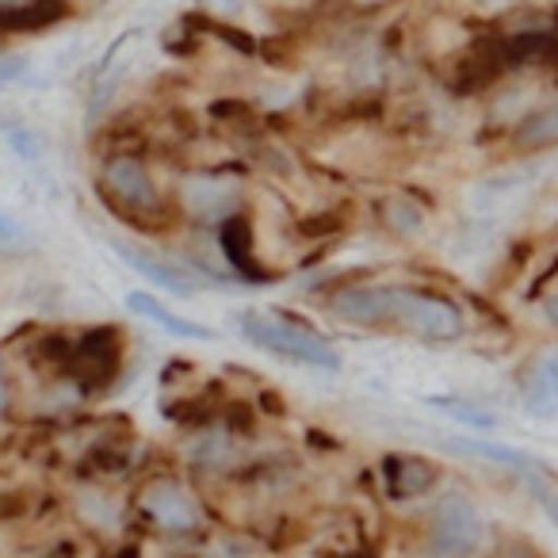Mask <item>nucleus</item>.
<instances>
[{
  "label": "nucleus",
  "instance_id": "nucleus-1",
  "mask_svg": "<svg viewBox=\"0 0 558 558\" xmlns=\"http://www.w3.org/2000/svg\"><path fill=\"white\" fill-rule=\"evenodd\" d=\"M333 311L352 326H395L436 344L463 333V311L451 299L417 288H344L333 295Z\"/></svg>",
  "mask_w": 558,
  "mask_h": 558
},
{
  "label": "nucleus",
  "instance_id": "nucleus-19",
  "mask_svg": "<svg viewBox=\"0 0 558 558\" xmlns=\"http://www.w3.org/2000/svg\"><path fill=\"white\" fill-rule=\"evenodd\" d=\"M12 402V387H9V367H4V360H0V413L9 410Z\"/></svg>",
  "mask_w": 558,
  "mask_h": 558
},
{
  "label": "nucleus",
  "instance_id": "nucleus-15",
  "mask_svg": "<svg viewBox=\"0 0 558 558\" xmlns=\"http://www.w3.org/2000/svg\"><path fill=\"white\" fill-rule=\"evenodd\" d=\"M451 451H466V456H478V459H489L497 466H509V471L524 474L527 466L535 463L527 451L520 448H509V444H494V440H471V436H459V440H444Z\"/></svg>",
  "mask_w": 558,
  "mask_h": 558
},
{
  "label": "nucleus",
  "instance_id": "nucleus-3",
  "mask_svg": "<svg viewBox=\"0 0 558 558\" xmlns=\"http://www.w3.org/2000/svg\"><path fill=\"white\" fill-rule=\"evenodd\" d=\"M486 543V520L466 494H444L428 517V558H474Z\"/></svg>",
  "mask_w": 558,
  "mask_h": 558
},
{
  "label": "nucleus",
  "instance_id": "nucleus-8",
  "mask_svg": "<svg viewBox=\"0 0 558 558\" xmlns=\"http://www.w3.org/2000/svg\"><path fill=\"white\" fill-rule=\"evenodd\" d=\"M218 241H222V256L233 264V271L248 276L253 283H268V268L256 260L253 253V230H248V218L245 215H230L218 230Z\"/></svg>",
  "mask_w": 558,
  "mask_h": 558
},
{
  "label": "nucleus",
  "instance_id": "nucleus-17",
  "mask_svg": "<svg viewBox=\"0 0 558 558\" xmlns=\"http://www.w3.org/2000/svg\"><path fill=\"white\" fill-rule=\"evenodd\" d=\"M27 248V230L0 210V253H24Z\"/></svg>",
  "mask_w": 558,
  "mask_h": 558
},
{
  "label": "nucleus",
  "instance_id": "nucleus-18",
  "mask_svg": "<svg viewBox=\"0 0 558 558\" xmlns=\"http://www.w3.org/2000/svg\"><path fill=\"white\" fill-rule=\"evenodd\" d=\"M27 73V62L20 54H0V85H12Z\"/></svg>",
  "mask_w": 558,
  "mask_h": 558
},
{
  "label": "nucleus",
  "instance_id": "nucleus-4",
  "mask_svg": "<svg viewBox=\"0 0 558 558\" xmlns=\"http://www.w3.org/2000/svg\"><path fill=\"white\" fill-rule=\"evenodd\" d=\"M100 192H104V199H108L111 207H119L123 215H134V218H149V215H161V210H165L161 187L154 184L146 161H142V157H134V154L104 157Z\"/></svg>",
  "mask_w": 558,
  "mask_h": 558
},
{
  "label": "nucleus",
  "instance_id": "nucleus-21",
  "mask_svg": "<svg viewBox=\"0 0 558 558\" xmlns=\"http://www.w3.org/2000/svg\"><path fill=\"white\" fill-rule=\"evenodd\" d=\"M543 311H547V318L558 326V291H555V295H547V303H543Z\"/></svg>",
  "mask_w": 558,
  "mask_h": 558
},
{
  "label": "nucleus",
  "instance_id": "nucleus-16",
  "mask_svg": "<svg viewBox=\"0 0 558 558\" xmlns=\"http://www.w3.org/2000/svg\"><path fill=\"white\" fill-rule=\"evenodd\" d=\"M524 486H527V494H532V501L543 509V517L550 520V524L558 527V474H550L547 466H539V459H535L532 466H527L524 474Z\"/></svg>",
  "mask_w": 558,
  "mask_h": 558
},
{
  "label": "nucleus",
  "instance_id": "nucleus-10",
  "mask_svg": "<svg viewBox=\"0 0 558 558\" xmlns=\"http://www.w3.org/2000/svg\"><path fill=\"white\" fill-rule=\"evenodd\" d=\"M383 474H387L390 497H405V501L410 497H425L436 486V478H440L425 456H390Z\"/></svg>",
  "mask_w": 558,
  "mask_h": 558
},
{
  "label": "nucleus",
  "instance_id": "nucleus-11",
  "mask_svg": "<svg viewBox=\"0 0 558 558\" xmlns=\"http://www.w3.org/2000/svg\"><path fill=\"white\" fill-rule=\"evenodd\" d=\"M123 303H126V311L142 314L146 322H154V326L169 329V333H177V337H187V341H215V333H210L207 326H199V322H192V318H180L177 311L157 303V299L146 295V291H131Z\"/></svg>",
  "mask_w": 558,
  "mask_h": 558
},
{
  "label": "nucleus",
  "instance_id": "nucleus-2",
  "mask_svg": "<svg viewBox=\"0 0 558 558\" xmlns=\"http://www.w3.org/2000/svg\"><path fill=\"white\" fill-rule=\"evenodd\" d=\"M238 329L248 344H256L260 352H271V356H279V360L318 367V372H337V367H341V356H337L333 344L295 318L248 311V314H238Z\"/></svg>",
  "mask_w": 558,
  "mask_h": 558
},
{
  "label": "nucleus",
  "instance_id": "nucleus-7",
  "mask_svg": "<svg viewBox=\"0 0 558 558\" xmlns=\"http://www.w3.org/2000/svg\"><path fill=\"white\" fill-rule=\"evenodd\" d=\"M520 390H524V410L535 413V417H550L558 413V344L527 364L524 379H520Z\"/></svg>",
  "mask_w": 558,
  "mask_h": 558
},
{
  "label": "nucleus",
  "instance_id": "nucleus-14",
  "mask_svg": "<svg viewBox=\"0 0 558 558\" xmlns=\"http://www.w3.org/2000/svg\"><path fill=\"white\" fill-rule=\"evenodd\" d=\"M517 146L524 149V154H539V149L558 146V104H547V108L532 111V116L517 126Z\"/></svg>",
  "mask_w": 558,
  "mask_h": 558
},
{
  "label": "nucleus",
  "instance_id": "nucleus-5",
  "mask_svg": "<svg viewBox=\"0 0 558 558\" xmlns=\"http://www.w3.org/2000/svg\"><path fill=\"white\" fill-rule=\"evenodd\" d=\"M138 512L165 535L199 532L203 524V509L195 501L192 486L172 478V474H157L138 489Z\"/></svg>",
  "mask_w": 558,
  "mask_h": 558
},
{
  "label": "nucleus",
  "instance_id": "nucleus-6",
  "mask_svg": "<svg viewBox=\"0 0 558 558\" xmlns=\"http://www.w3.org/2000/svg\"><path fill=\"white\" fill-rule=\"evenodd\" d=\"M119 367H123V337H119V329H111V326L88 329V333L73 344L70 375L85 390L111 387L116 375H119Z\"/></svg>",
  "mask_w": 558,
  "mask_h": 558
},
{
  "label": "nucleus",
  "instance_id": "nucleus-9",
  "mask_svg": "<svg viewBox=\"0 0 558 558\" xmlns=\"http://www.w3.org/2000/svg\"><path fill=\"white\" fill-rule=\"evenodd\" d=\"M111 253H116L119 260L126 264V268H134V271H138V276L154 279L157 288H165V291H169V295H180V299L195 295V283H187V276H184V271H177V268H172V264L157 260V256L142 253V248L126 245V241H111Z\"/></svg>",
  "mask_w": 558,
  "mask_h": 558
},
{
  "label": "nucleus",
  "instance_id": "nucleus-12",
  "mask_svg": "<svg viewBox=\"0 0 558 558\" xmlns=\"http://www.w3.org/2000/svg\"><path fill=\"white\" fill-rule=\"evenodd\" d=\"M184 203L195 218H207V222H218V218L233 215V203H238V192H230L226 184H215V180H192L184 184Z\"/></svg>",
  "mask_w": 558,
  "mask_h": 558
},
{
  "label": "nucleus",
  "instance_id": "nucleus-13",
  "mask_svg": "<svg viewBox=\"0 0 558 558\" xmlns=\"http://www.w3.org/2000/svg\"><path fill=\"white\" fill-rule=\"evenodd\" d=\"M62 16V0H0V32L43 27Z\"/></svg>",
  "mask_w": 558,
  "mask_h": 558
},
{
  "label": "nucleus",
  "instance_id": "nucleus-20",
  "mask_svg": "<svg viewBox=\"0 0 558 558\" xmlns=\"http://www.w3.org/2000/svg\"><path fill=\"white\" fill-rule=\"evenodd\" d=\"M203 9H210V12H233L241 4V0H199Z\"/></svg>",
  "mask_w": 558,
  "mask_h": 558
}]
</instances>
